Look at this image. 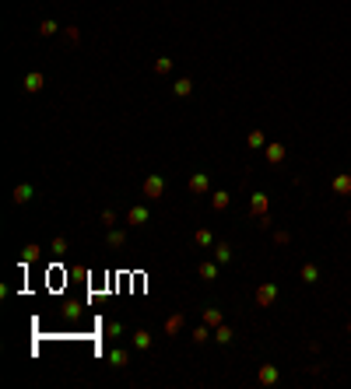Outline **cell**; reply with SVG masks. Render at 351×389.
<instances>
[{"mask_svg":"<svg viewBox=\"0 0 351 389\" xmlns=\"http://www.w3.org/2000/svg\"><path fill=\"white\" fill-rule=\"evenodd\" d=\"M274 302H277V284H274V281L260 284V288H256V305H260V309H271Z\"/></svg>","mask_w":351,"mask_h":389,"instance_id":"1","label":"cell"},{"mask_svg":"<svg viewBox=\"0 0 351 389\" xmlns=\"http://www.w3.org/2000/svg\"><path fill=\"white\" fill-rule=\"evenodd\" d=\"M162 193H165V179L162 175H148L144 179V196L148 200H162Z\"/></svg>","mask_w":351,"mask_h":389,"instance_id":"2","label":"cell"},{"mask_svg":"<svg viewBox=\"0 0 351 389\" xmlns=\"http://www.w3.org/2000/svg\"><path fill=\"white\" fill-rule=\"evenodd\" d=\"M264 158H267V161H271V165H281V161H285V158H288V147H285V144H281V140H271V144H267V147H264Z\"/></svg>","mask_w":351,"mask_h":389,"instance_id":"3","label":"cell"},{"mask_svg":"<svg viewBox=\"0 0 351 389\" xmlns=\"http://www.w3.org/2000/svg\"><path fill=\"white\" fill-rule=\"evenodd\" d=\"M21 88H25L28 95H36V91H42V88H46V74H42V70H32V74H25V81H21Z\"/></svg>","mask_w":351,"mask_h":389,"instance_id":"4","label":"cell"},{"mask_svg":"<svg viewBox=\"0 0 351 389\" xmlns=\"http://www.w3.org/2000/svg\"><path fill=\"white\" fill-rule=\"evenodd\" d=\"M330 190L337 196H351V172H337L330 179Z\"/></svg>","mask_w":351,"mask_h":389,"instance_id":"5","label":"cell"},{"mask_svg":"<svg viewBox=\"0 0 351 389\" xmlns=\"http://www.w3.org/2000/svg\"><path fill=\"white\" fill-rule=\"evenodd\" d=\"M190 193L207 196V193H211V179H207L204 172H194V175H190Z\"/></svg>","mask_w":351,"mask_h":389,"instance_id":"6","label":"cell"},{"mask_svg":"<svg viewBox=\"0 0 351 389\" xmlns=\"http://www.w3.org/2000/svg\"><path fill=\"white\" fill-rule=\"evenodd\" d=\"M277 379H281V372L274 368V365H260V372H256V382L260 386H274Z\"/></svg>","mask_w":351,"mask_h":389,"instance_id":"7","label":"cell"},{"mask_svg":"<svg viewBox=\"0 0 351 389\" xmlns=\"http://www.w3.org/2000/svg\"><path fill=\"white\" fill-rule=\"evenodd\" d=\"M32 193H36V190H32V182H18V186L11 190V200L21 207V203H28V200H32Z\"/></svg>","mask_w":351,"mask_h":389,"instance_id":"8","label":"cell"},{"mask_svg":"<svg viewBox=\"0 0 351 389\" xmlns=\"http://www.w3.org/2000/svg\"><path fill=\"white\" fill-rule=\"evenodd\" d=\"M130 365V350H123V347H116V350H109V368H127Z\"/></svg>","mask_w":351,"mask_h":389,"instance_id":"9","label":"cell"},{"mask_svg":"<svg viewBox=\"0 0 351 389\" xmlns=\"http://www.w3.org/2000/svg\"><path fill=\"white\" fill-rule=\"evenodd\" d=\"M183 323H186V316H183V312H172V316L165 319V337H179Z\"/></svg>","mask_w":351,"mask_h":389,"instance_id":"10","label":"cell"},{"mask_svg":"<svg viewBox=\"0 0 351 389\" xmlns=\"http://www.w3.org/2000/svg\"><path fill=\"white\" fill-rule=\"evenodd\" d=\"M148 217H151V211L137 203V207H130V211H127V225H148Z\"/></svg>","mask_w":351,"mask_h":389,"instance_id":"11","label":"cell"},{"mask_svg":"<svg viewBox=\"0 0 351 389\" xmlns=\"http://www.w3.org/2000/svg\"><path fill=\"white\" fill-rule=\"evenodd\" d=\"M218 267H221L218 260H207V263H200V267H197L200 281H215V277H218Z\"/></svg>","mask_w":351,"mask_h":389,"instance_id":"12","label":"cell"},{"mask_svg":"<svg viewBox=\"0 0 351 389\" xmlns=\"http://www.w3.org/2000/svg\"><path fill=\"white\" fill-rule=\"evenodd\" d=\"M194 242L200 246V249H211V246H215V235H211V228H197V232H194Z\"/></svg>","mask_w":351,"mask_h":389,"instance_id":"13","label":"cell"},{"mask_svg":"<svg viewBox=\"0 0 351 389\" xmlns=\"http://www.w3.org/2000/svg\"><path fill=\"white\" fill-rule=\"evenodd\" d=\"M172 91H176V98H190V95H194V81H190V78H179L172 84Z\"/></svg>","mask_w":351,"mask_h":389,"instance_id":"14","label":"cell"},{"mask_svg":"<svg viewBox=\"0 0 351 389\" xmlns=\"http://www.w3.org/2000/svg\"><path fill=\"white\" fill-rule=\"evenodd\" d=\"M267 207H271L267 193H253V203H250V211H253V214L260 217V214H267Z\"/></svg>","mask_w":351,"mask_h":389,"instance_id":"15","label":"cell"},{"mask_svg":"<svg viewBox=\"0 0 351 389\" xmlns=\"http://www.w3.org/2000/svg\"><path fill=\"white\" fill-rule=\"evenodd\" d=\"M106 246H109V249H123V246H127V232L113 228V232L106 235Z\"/></svg>","mask_w":351,"mask_h":389,"instance_id":"16","label":"cell"},{"mask_svg":"<svg viewBox=\"0 0 351 389\" xmlns=\"http://www.w3.org/2000/svg\"><path fill=\"white\" fill-rule=\"evenodd\" d=\"M229 203H232V196L225 193V190H215V193H211V207H215V211H225Z\"/></svg>","mask_w":351,"mask_h":389,"instance_id":"17","label":"cell"},{"mask_svg":"<svg viewBox=\"0 0 351 389\" xmlns=\"http://www.w3.org/2000/svg\"><path fill=\"white\" fill-rule=\"evenodd\" d=\"M302 281H306V284H316V281H320V267H316V263H302Z\"/></svg>","mask_w":351,"mask_h":389,"instance_id":"18","label":"cell"},{"mask_svg":"<svg viewBox=\"0 0 351 389\" xmlns=\"http://www.w3.org/2000/svg\"><path fill=\"white\" fill-rule=\"evenodd\" d=\"M151 340H155V337H151L148 330H134V347L137 350H148L151 347Z\"/></svg>","mask_w":351,"mask_h":389,"instance_id":"19","label":"cell"},{"mask_svg":"<svg viewBox=\"0 0 351 389\" xmlns=\"http://www.w3.org/2000/svg\"><path fill=\"white\" fill-rule=\"evenodd\" d=\"M39 242H28V246H25V249H21V263H36V260H39Z\"/></svg>","mask_w":351,"mask_h":389,"instance_id":"20","label":"cell"},{"mask_svg":"<svg viewBox=\"0 0 351 389\" xmlns=\"http://www.w3.org/2000/svg\"><path fill=\"white\" fill-rule=\"evenodd\" d=\"M215 260L225 267V263L232 260V246H229V242H218V246H215Z\"/></svg>","mask_w":351,"mask_h":389,"instance_id":"21","label":"cell"},{"mask_svg":"<svg viewBox=\"0 0 351 389\" xmlns=\"http://www.w3.org/2000/svg\"><path fill=\"white\" fill-rule=\"evenodd\" d=\"M211 337H215V333H211V326H207V323H204V326H197V330L190 333V340H194V344H207Z\"/></svg>","mask_w":351,"mask_h":389,"instance_id":"22","label":"cell"},{"mask_svg":"<svg viewBox=\"0 0 351 389\" xmlns=\"http://www.w3.org/2000/svg\"><path fill=\"white\" fill-rule=\"evenodd\" d=\"M246 147H267V137H264V130H250V134H246Z\"/></svg>","mask_w":351,"mask_h":389,"instance_id":"23","label":"cell"},{"mask_svg":"<svg viewBox=\"0 0 351 389\" xmlns=\"http://www.w3.org/2000/svg\"><path fill=\"white\" fill-rule=\"evenodd\" d=\"M57 32H60V25H57V21H53V18L39 21V35H42V39H49V35H57Z\"/></svg>","mask_w":351,"mask_h":389,"instance_id":"24","label":"cell"},{"mask_svg":"<svg viewBox=\"0 0 351 389\" xmlns=\"http://www.w3.org/2000/svg\"><path fill=\"white\" fill-rule=\"evenodd\" d=\"M204 323L215 330V326H221V309H204Z\"/></svg>","mask_w":351,"mask_h":389,"instance_id":"25","label":"cell"},{"mask_svg":"<svg viewBox=\"0 0 351 389\" xmlns=\"http://www.w3.org/2000/svg\"><path fill=\"white\" fill-rule=\"evenodd\" d=\"M232 337H235V333L229 330L225 323H221V326H215V340H218V344H232Z\"/></svg>","mask_w":351,"mask_h":389,"instance_id":"26","label":"cell"},{"mask_svg":"<svg viewBox=\"0 0 351 389\" xmlns=\"http://www.w3.org/2000/svg\"><path fill=\"white\" fill-rule=\"evenodd\" d=\"M169 70H172V60H169V57H158L155 60V74H169Z\"/></svg>","mask_w":351,"mask_h":389,"instance_id":"27","label":"cell"},{"mask_svg":"<svg viewBox=\"0 0 351 389\" xmlns=\"http://www.w3.org/2000/svg\"><path fill=\"white\" fill-rule=\"evenodd\" d=\"M123 330H127V326H123V323H109V326H106V333H109V337H113V340H116V337H123Z\"/></svg>","mask_w":351,"mask_h":389,"instance_id":"28","label":"cell"},{"mask_svg":"<svg viewBox=\"0 0 351 389\" xmlns=\"http://www.w3.org/2000/svg\"><path fill=\"white\" fill-rule=\"evenodd\" d=\"M102 225H106V228L116 225V211H102Z\"/></svg>","mask_w":351,"mask_h":389,"instance_id":"29","label":"cell"},{"mask_svg":"<svg viewBox=\"0 0 351 389\" xmlns=\"http://www.w3.org/2000/svg\"><path fill=\"white\" fill-rule=\"evenodd\" d=\"M53 253H67V238H63V235L53 238Z\"/></svg>","mask_w":351,"mask_h":389,"instance_id":"30","label":"cell"},{"mask_svg":"<svg viewBox=\"0 0 351 389\" xmlns=\"http://www.w3.org/2000/svg\"><path fill=\"white\" fill-rule=\"evenodd\" d=\"M67 42H74V46L81 42V32H78V25H74V28H67Z\"/></svg>","mask_w":351,"mask_h":389,"instance_id":"31","label":"cell"},{"mask_svg":"<svg viewBox=\"0 0 351 389\" xmlns=\"http://www.w3.org/2000/svg\"><path fill=\"white\" fill-rule=\"evenodd\" d=\"M274 242L277 246H288V232H274Z\"/></svg>","mask_w":351,"mask_h":389,"instance_id":"32","label":"cell"},{"mask_svg":"<svg viewBox=\"0 0 351 389\" xmlns=\"http://www.w3.org/2000/svg\"><path fill=\"white\" fill-rule=\"evenodd\" d=\"M78 312H81V309H78V305H74V302H71V305H67V309H63V316H67V319H74V316H78Z\"/></svg>","mask_w":351,"mask_h":389,"instance_id":"33","label":"cell"},{"mask_svg":"<svg viewBox=\"0 0 351 389\" xmlns=\"http://www.w3.org/2000/svg\"><path fill=\"white\" fill-rule=\"evenodd\" d=\"M348 333H351V319H348Z\"/></svg>","mask_w":351,"mask_h":389,"instance_id":"34","label":"cell"},{"mask_svg":"<svg viewBox=\"0 0 351 389\" xmlns=\"http://www.w3.org/2000/svg\"><path fill=\"white\" fill-rule=\"evenodd\" d=\"M348 221H351V211H348Z\"/></svg>","mask_w":351,"mask_h":389,"instance_id":"35","label":"cell"}]
</instances>
